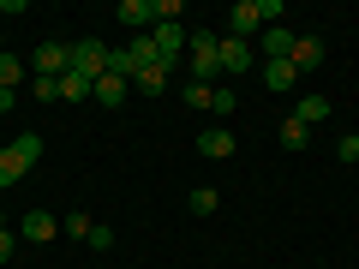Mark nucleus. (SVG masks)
<instances>
[{
  "instance_id": "16",
  "label": "nucleus",
  "mask_w": 359,
  "mask_h": 269,
  "mask_svg": "<svg viewBox=\"0 0 359 269\" xmlns=\"http://www.w3.org/2000/svg\"><path fill=\"white\" fill-rule=\"evenodd\" d=\"M294 120H299V126H323V120H330V102H323V96H299Z\"/></svg>"
},
{
  "instance_id": "12",
  "label": "nucleus",
  "mask_w": 359,
  "mask_h": 269,
  "mask_svg": "<svg viewBox=\"0 0 359 269\" xmlns=\"http://www.w3.org/2000/svg\"><path fill=\"white\" fill-rule=\"evenodd\" d=\"M264 84H269V96H287V90L299 84L294 60H264Z\"/></svg>"
},
{
  "instance_id": "28",
  "label": "nucleus",
  "mask_w": 359,
  "mask_h": 269,
  "mask_svg": "<svg viewBox=\"0 0 359 269\" xmlns=\"http://www.w3.org/2000/svg\"><path fill=\"white\" fill-rule=\"evenodd\" d=\"M13 251H18V233H13V228H0V263H6Z\"/></svg>"
},
{
  "instance_id": "3",
  "label": "nucleus",
  "mask_w": 359,
  "mask_h": 269,
  "mask_svg": "<svg viewBox=\"0 0 359 269\" xmlns=\"http://www.w3.org/2000/svg\"><path fill=\"white\" fill-rule=\"evenodd\" d=\"M257 30H264V0H233V6H228V36L252 42Z\"/></svg>"
},
{
  "instance_id": "2",
  "label": "nucleus",
  "mask_w": 359,
  "mask_h": 269,
  "mask_svg": "<svg viewBox=\"0 0 359 269\" xmlns=\"http://www.w3.org/2000/svg\"><path fill=\"white\" fill-rule=\"evenodd\" d=\"M72 72H78V78H90V84H96V78L108 72V48H102V36L72 42Z\"/></svg>"
},
{
  "instance_id": "1",
  "label": "nucleus",
  "mask_w": 359,
  "mask_h": 269,
  "mask_svg": "<svg viewBox=\"0 0 359 269\" xmlns=\"http://www.w3.org/2000/svg\"><path fill=\"white\" fill-rule=\"evenodd\" d=\"M186 48H192V78H198V84L222 78V66H216V48H222V36H216V30H192V42H186Z\"/></svg>"
},
{
  "instance_id": "8",
  "label": "nucleus",
  "mask_w": 359,
  "mask_h": 269,
  "mask_svg": "<svg viewBox=\"0 0 359 269\" xmlns=\"http://www.w3.org/2000/svg\"><path fill=\"white\" fill-rule=\"evenodd\" d=\"M257 48H264V60H287V54H294V30L287 25H264Z\"/></svg>"
},
{
  "instance_id": "10",
  "label": "nucleus",
  "mask_w": 359,
  "mask_h": 269,
  "mask_svg": "<svg viewBox=\"0 0 359 269\" xmlns=\"http://www.w3.org/2000/svg\"><path fill=\"white\" fill-rule=\"evenodd\" d=\"M287 60H294V72H318L323 66V36H294V54Z\"/></svg>"
},
{
  "instance_id": "29",
  "label": "nucleus",
  "mask_w": 359,
  "mask_h": 269,
  "mask_svg": "<svg viewBox=\"0 0 359 269\" xmlns=\"http://www.w3.org/2000/svg\"><path fill=\"white\" fill-rule=\"evenodd\" d=\"M13 102H18V90H0V114H13Z\"/></svg>"
},
{
  "instance_id": "13",
  "label": "nucleus",
  "mask_w": 359,
  "mask_h": 269,
  "mask_svg": "<svg viewBox=\"0 0 359 269\" xmlns=\"http://www.w3.org/2000/svg\"><path fill=\"white\" fill-rule=\"evenodd\" d=\"M168 84H174V72H168V66H144V72L132 78V90H138V96H162Z\"/></svg>"
},
{
  "instance_id": "21",
  "label": "nucleus",
  "mask_w": 359,
  "mask_h": 269,
  "mask_svg": "<svg viewBox=\"0 0 359 269\" xmlns=\"http://www.w3.org/2000/svg\"><path fill=\"white\" fill-rule=\"evenodd\" d=\"M180 96H186V108H210L216 84H198V78H186V90H180Z\"/></svg>"
},
{
  "instance_id": "20",
  "label": "nucleus",
  "mask_w": 359,
  "mask_h": 269,
  "mask_svg": "<svg viewBox=\"0 0 359 269\" xmlns=\"http://www.w3.org/2000/svg\"><path fill=\"white\" fill-rule=\"evenodd\" d=\"M216 204H222V198H216V186H198V192L186 198V209H192V216H216Z\"/></svg>"
},
{
  "instance_id": "11",
  "label": "nucleus",
  "mask_w": 359,
  "mask_h": 269,
  "mask_svg": "<svg viewBox=\"0 0 359 269\" xmlns=\"http://www.w3.org/2000/svg\"><path fill=\"white\" fill-rule=\"evenodd\" d=\"M126 78H114V72H102V78H96V84H90V102H102V108H120V102H126Z\"/></svg>"
},
{
  "instance_id": "26",
  "label": "nucleus",
  "mask_w": 359,
  "mask_h": 269,
  "mask_svg": "<svg viewBox=\"0 0 359 269\" xmlns=\"http://www.w3.org/2000/svg\"><path fill=\"white\" fill-rule=\"evenodd\" d=\"M335 156H341V162H359V132H347V138L335 144Z\"/></svg>"
},
{
  "instance_id": "25",
  "label": "nucleus",
  "mask_w": 359,
  "mask_h": 269,
  "mask_svg": "<svg viewBox=\"0 0 359 269\" xmlns=\"http://www.w3.org/2000/svg\"><path fill=\"white\" fill-rule=\"evenodd\" d=\"M36 84V102H60V78H30Z\"/></svg>"
},
{
  "instance_id": "6",
  "label": "nucleus",
  "mask_w": 359,
  "mask_h": 269,
  "mask_svg": "<svg viewBox=\"0 0 359 269\" xmlns=\"http://www.w3.org/2000/svg\"><path fill=\"white\" fill-rule=\"evenodd\" d=\"M114 18L132 30V36H150V30H156V0H120Z\"/></svg>"
},
{
  "instance_id": "27",
  "label": "nucleus",
  "mask_w": 359,
  "mask_h": 269,
  "mask_svg": "<svg viewBox=\"0 0 359 269\" xmlns=\"http://www.w3.org/2000/svg\"><path fill=\"white\" fill-rule=\"evenodd\" d=\"M90 245H96V251H108V245H114V228H102V221H96V228H90Z\"/></svg>"
},
{
  "instance_id": "24",
  "label": "nucleus",
  "mask_w": 359,
  "mask_h": 269,
  "mask_svg": "<svg viewBox=\"0 0 359 269\" xmlns=\"http://www.w3.org/2000/svg\"><path fill=\"white\" fill-rule=\"evenodd\" d=\"M210 108H216V114H233V108H240V102H233V84H216V96H210Z\"/></svg>"
},
{
  "instance_id": "22",
  "label": "nucleus",
  "mask_w": 359,
  "mask_h": 269,
  "mask_svg": "<svg viewBox=\"0 0 359 269\" xmlns=\"http://www.w3.org/2000/svg\"><path fill=\"white\" fill-rule=\"evenodd\" d=\"M84 96H90V78L66 72V78H60V102H84Z\"/></svg>"
},
{
  "instance_id": "4",
  "label": "nucleus",
  "mask_w": 359,
  "mask_h": 269,
  "mask_svg": "<svg viewBox=\"0 0 359 269\" xmlns=\"http://www.w3.org/2000/svg\"><path fill=\"white\" fill-rule=\"evenodd\" d=\"M66 72H72V42H42L30 78H66Z\"/></svg>"
},
{
  "instance_id": "14",
  "label": "nucleus",
  "mask_w": 359,
  "mask_h": 269,
  "mask_svg": "<svg viewBox=\"0 0 359 269\" xmlns=\"http://www.w3.org/2000/svg\"><path fill=\"white\" fill-rule=\"evenodd\" d=\"M126 60H132V72H144V66H162L156 36H132V42H126Z\"/></svg>"
},
{
  "instance_id": "19",
  "label": "nucleus",
  "mask_w": 359,
  "mask_h": 269,
  "mask_svg": "<svg viewBox=\"0 0 359 269\" xmlns=\"http://www.w3.org/2000/svg\"><path fill=\"white\" fill-rule=\"evenodd\" d=\"M90 228H96V221H90L84 209H66V216H60V233H66V240H90Z\"/></svg>"
},
{
  "instance_id": "5",
  "label": "nucleus",
  "mask_w": 359,
  "mask_h": 269,
  "mask_svg": "<svg viewBox=\"0 0 359 269\" xmlns=\"http://www.w3.org/2000/svg\"><path fill=\"white\" fill-rule=\"evenodd\" d=\"M216 66L228 72V84H233L240 72H252V66H257V54H252V42H240V36H222V48H216Z\"/></svg>"
},
{
  "instance_id": "15",
  "label": "nucleus",
  "mask_w": 359,
  "mask_h": 269,
  "mask_svg": "<svg viewBox=\"0 0 359 269\" xmlns=\"http://www.w3.org/2000/svg\"><path fill=\"white\" fill-rule=\"evenodd\" d=\"M25 167H30V162L6 144V150H0V192H6V186H18V179H25Z\"/></svg>"
},
{
  "instance_id": "7",
  "label": "nucleus",
  "mask_w": 359,
  "mask_h": 269,
  "mask_svg": "<svg viewBox=\"0 0 359 269\" xmlns=\"http://www.w3.org/2000/svg\"><path fill=\"white\" fill-rule=\"evenodd\" d=\"M18 240H36V245L60 240V216H48V209H25V221H18Z\"/></svg>"
},
{
  "instance_id": "18",
  "label": "nucleus",
  "mask_w": 359,
  "mask_h": 269,
  "mask_svg": "<svg viewBox=\"0 0 359 269\" xmlns=\"http://www.w3.org/2000/svg\"><path fill=\"white\" fill-rule=\"evenodd\" d=\"M25 72H30V66L18 60V54H0V90H18V84H25Z\"/></svg>"
},
{
  "instance_id": "23",
  "label": "nucleus",
  "mask_w": 359,
  "mask_h": 269,
  "mask_svg": "<svg viewBox=\"0 0 359 269\" xmlns=\"http://www.w3.org/2000/svg\"><path fill=\"white\" fill-rule=\"evenodd\" d=\"M13 150L25 156V162H36V156H42V138H36V132H18V138H13Z\"/></svg>"
},
{
  "instance_id": "9",
  "label": "nucleus",
  "mask_w": 359,
  "mask_h": 269,
  "mask_svg": "<svg viewBox=\"0 0 359 269\" xmlns=\"http://www.w3.org/2000/svg\"><path fill=\"white\" fill-rule=\"evenodd\" d=\"M198 156H210V162H228V156H233V132H228V126L198 132Z\"/></svg>"
},
{
  "instance_id": "17",
  "label": "nucleus",
  "mask_w": 359,
  "mask_h": 269,
  "mask_svg": "<svg viewBox=\"0 0 359 269\" xmlns=\"http://www.w3.org/2000/svg\"><path fill=\"white\" fill-rule=\"evenodd\" d=\"M276 138H282V150H306V144H311V126H299V120L287 114V120H282V132H276Z\"/></svg>"
}]
</instances>
